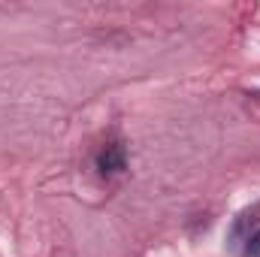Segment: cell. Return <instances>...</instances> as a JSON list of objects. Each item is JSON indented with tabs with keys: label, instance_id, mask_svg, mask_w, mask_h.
Returning a JSON list of instances; mask_svg holds the SVG:
<instances>
[{
	"label": "cell",
	"instance_id": "2",
	"mask_svg": "<svg viewBox=\"0 0 260 257\" xmlns=\"http://www.w3.org/2000/svg\"><path fill=\"white\" fill-rule=\"evenodd\" d=\"M245 242H248V245H245V254L248 257H260V230L257 233H251Z\"/></svg>",
	"mask_w": 260,
	"mask_h": 257
},
{
	"label": "cell",
	"instance_id": "1",
	"mask_svg": "<svg viewBox=\"0 0 260 257\" xmlns=\"http://www.w3.org/2000/svg\"><path fill=\"white\" fill-rule=\"evenodd\" d=\"M97 167L103 176H115L124 170V148L121 145H106V151H100L97 157Z\"/></svg>",
	"mask_w": 260,
	"mask_h": 257
}]
</instances>
